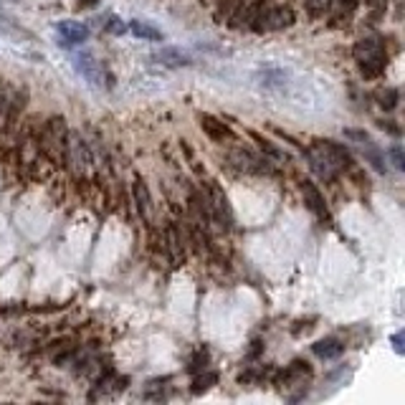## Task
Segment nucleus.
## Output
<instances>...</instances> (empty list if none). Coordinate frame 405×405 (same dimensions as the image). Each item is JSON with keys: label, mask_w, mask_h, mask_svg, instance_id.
I'll return each instance as SVG.
<instances>
[{"label": "nucleus", "mask_w": 405, "mask_h": 405, "mask_svg": "<svg viewBox=\"0 0 405 405\" xmlns=\"http://www.w3.org/2000/svg\"><path fill=\"white\" fill-rule=\"evenodd\" d=\"M309 168L315 170L322 180H332L339 170H345L350 165V155L345 152V147L334 145L329 139H322L315 147L307 150Z\"/></svg>", "instance_id": "nucleus-1"}, {"label": "nucleus", "mask_w": 405, "mask_h": 405, "mask_svg": "<svg viewBox=\"0 0 405 405\" xmlns=\"http://www.w3.org/2000/svg\"><path fill=\"white\" fill-rule=\"evenodd\" d=\"M355 59H357V66L360 71L368 76V79H375L385 71L387 66V54H385V46H382L380 38L375 36H368V38H360L355 43Z\"/></svg>", "instance_id": "nucleus-2"}, {"label": "nucleus", "mask_w": 405, "mask_h": 405, "mask_svg": "<svg viewBox=\"0 0 405 405\" xmlns=\"http://www.w3.org/2000/svg\"><path fill=\"white\" fill-rule=\"evenodd\" d=\"M259 23L254 25L256 30H278L294 23V13L286 6H261V11L254 16Z\"/></svg>", "instance_id": "nucleus-3"}, {"label": "nucleus", "mask_w": 405, "mask_h": 405, "mask_svg": "<svg viewBox=\"0 0 405 405\" xmlns=\"http://www.w3.org/2000/svg\"><path fill=\"white\" fill-rule=\"evenodd\" d=\"M345 137L347 139H355V145L363 147V152L368 155L370 165L377 170V172H385L387 165L382 163V152L375 147V142H372V137H370L368 132H363V129H345Z\"/></svg>", "instance_id": "nucleus-4"}, {"label": "nucleus", "mask_w": 405, "mask_h": 405, "mask_svg": "<svg viewBox=\"0 0 405 405\" xmlns=\"http://www.w3.org/2000/svg\"><path fill=\"white\" fill-rule=\"evenodd\" d=\"M230 165L236 170H243V172H269V165L264 158H259V155H254V152L248 150H233L228 155Z\"/></svg>", "instance_id": "nucleus-5"}, {"label": "nucleus", "mask_w": 405, "mask_h": 405, "mask_svg": "<svg viewBox=\"0 0 405 405\" xmlns=\"http://www.w3.org/2000/svg\"><path fill=\"white\" fill-rule=\"evenodd\" d=\"M56 33H59V43H64V46H76V43H84L89 38V28L76 23V20L56 23Z\"/></svg>", "instance_id": "nucleus-6"}, {"label": "nucleus", "mask_w": 405, "mask_h": 405, "mask_svg": "<svg viewBox=\"0 0 405 405\" xmlns=\"http://www.w3.org/2000/svg\"><path fill=\"white\" fill-rule=\"evenodd\" d=\"M74 64H76V71L84 76L89 84L94 86H102L104 81V74H102V64H99L97 59H94V54H79L76 59H74Z\"/></svg>", "instance_id": "nucleus-7"}, {"label": "nucleus", "mask_w": 405, "mask_h": 405, "mask_svg": "<svg viewBox=\"0 0 405 405\" xmlns=\"http://www.w3.org/2000/svg\"><path fill=\"white\" fill-rule=\"evenodd\" d=\"M302 193H304V203H307L309 211L315 213L317 218H324V221H329V213H327L324 198H322V193L315 188V185H312V182H307V180L302 182Z\"/></svg>", "instance_id": "nucleus-8"}, {"label": "nucleus", "mask_w": 405, "mask_h": 405, "mask_svg": "<svg viewBox=\"0 0 405 405\" xmlns=\"http://www.w3.org/2000/svg\"><path fill=\"white\" fill-rule=\"evenodd\" d=\"M200 127H203V132H206L208 137L216 139V142H223V139L233 137V132L225 127L223 122H218L216 117H211V115H200Z\"/></svg>", "instance_id": "nucleus-9"}, {"label": "nucleus", "mask_w": 405, "mask_h": 405, "mask_svg": "<svg viewBox=\"0 0 405 405\" xmlns=\"http://www.w3.org/2000/svg\"><path fill=\"white\" fill-rule=\"evenodd\" d=\"M155 59H158V64L170 66V69H180V66H190V64H193L190 56L180 49H163L160 54H155Z\"/></svg>", "instance_id": "nucleus-10"}, {"label": "nucleus", "mask_w": 405, "mask_h": 405, "mask_svg": "<svg viewBox=\"0 0 405 405\" xmlns=\"http://www.w3.org/2000/svg\"><path fill=\"white\" fill-rule=\"evenodd\" d=\"M312 350H315V355L322 357V360H334V357H339L345 352V345H342L337 337H327V339H319Z\"/></svg>", "instance_id": "nucleus-11"}, {"label": "nucleus", "mask_w": 405, "mask_h": 405, "mask_svg": "<svg viewBox=\"0 0 405 405\" xmlns=\"http://www.w3.org/2000/svg\"><path fill=\"white\" fill-rule=\"evenodd\" d=\"M132 33L142 41H163V30L145 23V20H132Z\"/></svg>", "instance_id": "nucleus-12"}, {"label": "nucleus", "mask_w": 405, "mask_h": 405, "mask_svg": "<svg viewBox=\"0 0 405 405\" xmlns=\"http://www.w3.org/2000/svg\"><path fill=\"white\" fill-rule=\"evenodd\" d=\"M134 198H137V206L142 211V216L150 218V195H147V188L139 180L134 182Z\"/></svg>", "instance_id": "nucleus-13"}, {"label": "nucleus", "mask_w": 405, "mask_h": 405, "mask_svg": "<svg viewBox=\"0 0 405 405\" xmlns=\"http://www.w3.org/2000/svg\"><path fill=\"white\" fill-rule=\"evenodd\" d=\"M334 0H307V8L312 16H324V11L332 8Z\"/></svg>", "instance_id": "nucleus-14"}, {"label": "nucleus", "mask_w": 405, "mask_h": 405, "mask_svg": "<svg viewBox=\"0 0 405 405\" xmlns=\"http://www.w3.org/2000/svg\"><path fill=\"white\" fill-rule=\"evenodd\" d=\"M377 99H380V104L385 109H393L395 104H398V91H395V89H385V91H380V94H377Z\"/></svg>", "instance_id": "nucleus-15"}, {"label": "nucleus", "mask_w": 405, "mask_h": 405, "mask_svg": "<svg viewBox=\"0 0 405 405\" xmlns=\"http://www.w3.org/2000/svg\"><path fill=\"white\" fill-rule=\"evenodd\" d=\"M390 160H393L395 170H405V158H403V150H400V147H390Z\"/></svg>", "instance_id": "nucleus-16"}, {"label": "nucleus", "mask_w": 405, "mask_h": 405, "mask_svg": "<svg viewBox=\"0 0 405 405\" xmlns=\"http://www.w3.org/2000/svg\"><path fill=\"white\" fill-rule=\"evenodd\" d=\"M357 3H360V0H339V8H342V11H339V16L345 13V18H347V16H350V13L357 8Z\"/></svg>", "instance_id": "nucleus-17"}, {"label": "nucleus", "mask_w": 405, "mask_h": 405, "mask_svg": "<svg viewBox=\"0 0 405 405\" xmlns=\"http://www.w3.org/2000/svg\"><path fill=\"white\" fill-rule=\"evenodd\" d=\"M109 30H112V33H124V25H122V23H119V20H117V18H115V23L109 25Z\"/></svg>", "instance_id": "nucleus-18"}, {"label": "nucleus", "mask_w": 405, "mask_h": 405, "mask_svg": "<svg viewBox=\"0 0 405 405\" xmlns=\"http://www.w3.org/2000/svg\"><path fill=\"white\" fill-rule=\"evenodd\" d=\"M393 342H395V350H398V352H403V345H400V342H403V334H395V337H393Z\"/></svg>", "instance_id": "nucleus-19"}, {"label": "nucleus", "mask_w": 405, "mask_h": 405, "mask_svg": "<svg viewBox=\"0 0 405 405\" xmlns=\"http://www.w3.org/2000/svg\"><path fill=\"white\" fill-rule=\"evenodd\" d=\"M368 6H372V8H377V11H380V8L385 6V0H368Z\"/></svg>", "instance_id": "nucleus-20"}]
</instances>
